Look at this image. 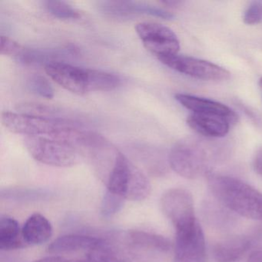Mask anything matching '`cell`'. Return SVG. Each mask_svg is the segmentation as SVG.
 I'll return each instance as SVG.
<instances>
[{"label":"cell","mask_w":262,"mask_h":262,"mask_svg":"<svg viewBox=\"0 0 262 262\" xmlns=\"http://www.w3.org/2000/svg\"><path fill=\"white\" fill-rule=\"evenodd\" d=\"M212 197L242 217L262 221V193L237 178L211 172L206 176Z\"/></svg>","instance_id":"1"},{"label":"cell","mask_w":262,"mask_h":262,"mask_svg":"<svg viewBox=\"0 0 262 262\" xmlns=\"http://www.w3.org/2000/svg\"><path fill=\"white\" fill-rule=\"evenodd\" d=\"M225 155L217 147L204 141L186 138L179 141L168 155L171 169L187 179H196L212 172L214 165L224 160Z\"/></svg>","instance_id":"2"},{"label":"cell","mask_w":262,"mask_h":262,"mask_svg":"<svg viewBox=\"0 0 262 262\" xmlns=\"http://www.w3.org/2000/svg\"><path fill=\"white\" fill-rule=\"evenodd\" d=\"M2 122L11 133L63 141L76 148L83 133L70 119H46L23 113L4 112Z\"/></svg>","instance_id":"3"},{"label":"cell","mask_w":262,"mask_h":262,"mask_svg":"<svg viewBox=\"0 0 262 262\" xmlns=\"http://www.w3.org/2000/svg\"><path fill=\"white\" fill-rule=\"evenodd\" d=\"M165 255L141 246L128 231H122L101 237L100 243L85 257L92 262H161Z\"/></svg>","instance_id":"4"},{"label":"cell","mask_w":262,"mask_h":262,"mask_svg":"<svg viewBox=\"0 0 262 262\" xmlns=\"http://www.w3.org/2000/svg\"><path fill=\"white\" fill-rule=\"evenodd\" d=\"M102 182L107 191L125 201L140 202L151 194V185L148 178L120 151Z\"/></svg>","instance_id":"5"},{"label":"cell","mask_w":262,"mask_h":262,"mask_svg":"<svg viewBox=\"0 0 262 262\" xmlns=\"http://www.w3.org/2000/svg\"><path fill=\"white\" fill-rule=\"evenodd\" d=\"M24 142L30 156L45 165L72 167L79 162V150L68 142L39 136H25Z\"/></svg>","instance_id":"6"},{"label":"cell","mask_w":262,"mask_h":262,"mask_svg":"<svg viewBox=\"0 0 262 262\" xmlns=\"http://www.w3.org/2000/svg\"><path fill=\"white\" fill-rule=\"evenodd\" d=\"M136 31L147 50L158 59L178 55L180 42L176 33L165 26L156 23H140Z\"/></svg>","instance_id":"7"},{"label":"cell","mask_w":262,"mask_h":262,"mask_svg":"<svg viewBox=\"0 0 262 262\" xmlns=\"http://www.w3.org/2000/svg\"><path fill=\"white\" fill-rule=\"evenodd\" d=\"M174 262H207L206 243L199 221L176 230Z\"/></svg>","instance_id":"8"},{"label":"cell","mask_w":262,"mask_h":262,"mask_svg":"<svg viewBox=\"0 0 262 262\" xmlns=\"http://www.w3.org/2000/svg\"><path fill=\"white\" fill-rule=\"evenodd\" d=\"M160 207L174 229L197 222L191 193L183 188H171L162 194Z\"/></svg>","instance_id":"9"},{"label":"cell","mask_w":262,"mask_h":262,"mask_svg":"<svg viewBox=\"0 0 262 262\" xmlns=\"http://www.w3.org/2000/svg\"><path fill=\"white\" fill-rule=\"evenodd\" d=\"M159 60L179 73L199 80L219 82L230 77L229 72L223 67L197 58L176 55Z\"/></svg>","instance_id":"10"},{"label":"cell","mask_w":262,"mask_h":262,"mask_svg":"<svg viewBox=\"0 0 262 262\" xmlns=\"http://www.w3.org/2000/svg\"><path fill=\"white\" fill-rule=\"evenodd\" d=\"M45 70L53 81L65 90L78 95L90 93V69L53 61L46 65Z\"/></svg>","instance_id":"11"},{"label":"cell","mask_w":262,"mask_h":262,"mask_svg":"<svg viewBox=\"0 0 262 262\" xmlns=\"http://www.w3.org/2000/svg\"><path fill=\"white\" fill-rule=\"evenodd\" d=\"M176 100L193 113L222 116L229 119L233 124L237 122V116L231 108L211 99L198 97L191 95L179 93L174 96Z\"/></svg>","instance_id":"12"},{"label":"cell","mask_w":262,"mask_h":262,"mask_svg":"<svg viewBox=\"0 0 262 262\" xmlns=\"http://www.w3.org/2000/svg\"><path fill=\"white\" fill-rule=\"evenodd\" d=\"M253 245L250 236L234 234L217 242L213 248L216 262H236L240 260Z\"/></svg>","instance_id":"13"},{"label":"cell","mask_w":262,"mask_h":262,"mask_svg":"<svg viewBox=\"0 0 262 262\" xmlns=\"http://www.w3.org/2000/svg\"><path fill=\"white\" fill-rule=\"evenodd\" d=\"M187 124L199 135L208 138L224 137L233 125L229 119L222 116L193 113L187 118Z\"/></svg>","instance_id":"14"},{"label":"cell","mask_w":262,"mask_h":262,"mask_svg":"<svg viewBox=\"0 0 262 262\" xmlns=\"http://www.w3.org/2000/svg\"><path fill=\"white\" fill-rule=\"evenodd\" d=\"M101 242V237L85 234H67L53 241L48 247L51 254H65L94 250Z\"/></svg>","instance_id":"15"},{"label":"cell","mask_w":262,"mask_h":262,"mask_svg":"<svg viewBox=\"0 0 262 262\" xmlns=\"http://www.w3.org/2000/svg\"><path fill=\"white\" fill-rule=\"evenodd\" d=\"M22 234L27 246L42 245L51 238L53 227L45 216L35 213L26 221Z\"/></svg>","instance_id":"16"},{"label":"cell","mask_w":262,"mask_h":262,"mask_svg":"<svg viewBox=\"0 0 262 262\" xmlns=\"http://www.w3.org/2000/svg\"><path fill=\"white\" fill-rule=\"evenodd\" d=\"M101 10L107 16L121 19L135 14H146L156 17L160 15V10L158 7L132 1H107L102 3Z\"/></svg>","instance_id":"17"},{"label":"cell","mask_w":262,"mask_h":262,"mask_svg":"<svg viewBox=\"0 0 262 262\" xmlns=\"http://www.w3.org/2000/svg\"><path fill=\"white\" fill-rule=\"evenodd\" d=\"M27 247L22 228L17 221L9 215L0 217V249L9 251Z\"/></svg>","instance_id":"18"},{"label":"cell","mask_w":262,"mask_h":262,"mask_svg":"<svg viewBox=\"0 0 262 262\" xmlns=\"http://www.w3.org/2000/svg\"><path fill=\"white\" fill-rule=\"evenodd\" d=\"M202 208L204 217L211 226L219 229H226L234 225V213L225 208L214 197L213 199H207Z\"/></svg>","instance_id":"19"},{"label":"cell","mask_w":262,"mask_h":262,"mask_svg":"<svg viewBox=\"0 0 262 262\" xmlns=\"http://www.w3.org/2000/svg\"><path fill=\"white\" fill-rule=\"evenodd\" d=\"M120 84L121 79L116 75L90 69V92L113 91Z\"/></svg>","instance_id":"20"},{"label":"cell","mask_w":262,"mask_h":262,"mask_svg":"<svg viewBox=\"0 0 262 262\" xmlns=\"http://www.w3.org/2000/svg\"><path fill=\"white\" fill-rule=\"evenodd\" d=\"M19 113L51 119H70L65 113L57 107L36 102H25L18 105Z\"/></svg>","instance_id":"21"},{"label":"cell","mask_w":262,"mask_h":262,"mask_svg":"<svg viewBox=\"0 0 262 262\" xmlns=\"http://www.w3.org/2000/svg\"><path fill=\"white\" fill-rule=\"evenodd\" d=\"M45 5L49 13L59 19H77L81 17L78 10L62 1L50 0L45 3Z\"/></svg>","instance_id":"22"},{"label":"cell","mask_w":262,"mask_h":262,"mask_svg":"<svg viewBox=\"0 0 262 262\" xmlns=\"http://www.w3.org/2000/svg\"><path fill=\"white\" fill-rule=\"evenodd\" d=\"M125 202L120 196L106 191L101 204V214L103 217H113L122 209Z\"/></svg>","instance_id":"23"},{"label":"cell","mask_w":262,"mask_h":262,"mask_svg":"<svg viewBox=\"0 0 262 262\" xmlns=\"http://www.w3.org/2000/svg\"><path fill=\"white\" fill-rule=\"evenodd\" d=\"M28 87L35 94L46 99H51L54 96V90L49 81L39 75H33L29 79Z\"/></svg>","instance_id":"24"},{"label":"cell","mask_w":262,"mask_h":262,"mask_svg":"<svg viewBox=\"0 0 262 262\" xmlns=\"http://www.w3.org/2000/svg\"><path fill=\"white\" fill-rule=\"evenodd\" d=\"M247 25H256L262 21V1H254L248 6L243 16Z\"/></svg>","instance_id":"25"},{"label":"cell","mask_w":262,"mask_h":262,"mask_svg":"<svg viewBox=\"0 0 262 262\" xmlns=\"http://www.w3.org/2000/svg\"><path fill=\"white\" fill-rule=\"evenodd\" d=\"M24 50V47L13 39L4 36L0 38V53L1 54L18 58L22 54Z\"/></svg>","instance_id":"26"},{"label":"cell","mask_w":262,"mask_h":262,"mask_svg":"<svg viewBox=\"0 0 262 262\" xmlns=\"http://www.w3.org/2000/svg\"><path fill=\"white\" fill-rule=\"evenodd\" d=\"M32 262H92L86 257L80 260H71V259L66 258V257H61V256H50V257H44V258L39 259V260H34Z\"/></svg>","instance_id":"27"},{"label":"cell","mask_w":262,"mask_h":262,"mask_svg":"<svg viewBox=\"0 0 262 262\" xmlns=\"http://www.w3.org/2000/svg\"><path fill=\"white\" fill-rule=\"evenodd\" d=\"M253 167L255 172L262 178V147L259 148L254 154Z\"/></svg>","instance_id":"28"},{"label":"cell","mask_w":262,"mask_h":262,"mask_svg":"<svg viewBox=\"0 0 262 262\" xmlns=\"http://www.w3.org/2000/svg\"><path fill=\"white\" fill-rule=\"evenodd\" d=\"M247 262H262V250L253 251L248 256Z\"/></svg>","instance_id":"29"},{"label":"cell","mask_w":262,"mask_h":262,"mask_svg":"<svg viewBox=\"0 0 262 262\" xmlns=\"http://www.w3.org/2000/svg\"><path fill=\"white\" fill-rule=\"evenodd\" d=\"M161 4L170 7H176L182 4V1H178V0H166V1H162Z\"/></svg>","instance_id":"30"},{"label":"cell","mask_w":262,"mask_h":262,"mask_svg":"<svg viewBox=\"0 0 262 262\" xmlns=\"http://www.w3.org/2000/svg\"><path fill=\"white\" fill-rule=\"evenodd\" d=\"M259 85H260V87L262 90V77L260 78V80H259Z\"/></svg>","instance_id":"31"}]
</instances>
